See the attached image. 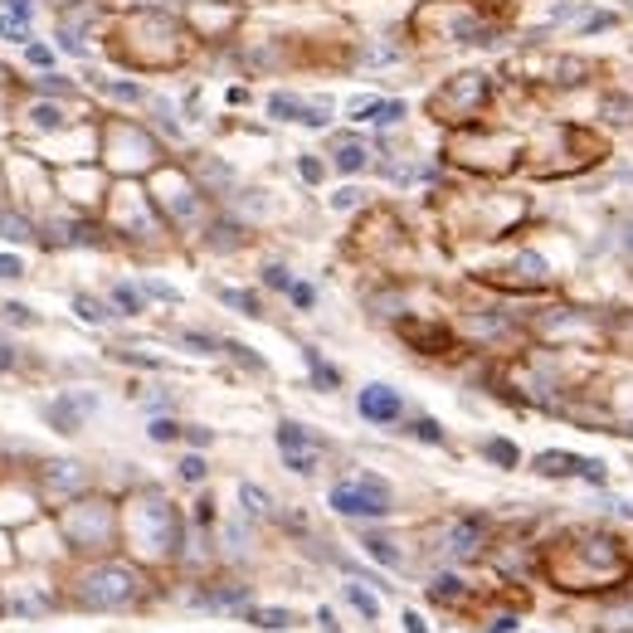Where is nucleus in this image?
Wrapping results in <instances>:
<instances>
[{
	"instance_id": "7c9ffc66",
	"label": "nucleus",
	"mask_w": 633,
	"mask_h": 633,
	"mask_svg": "<svg viewBox=\"0 0 633 633\" xmlns=\"http://www.w3.org/2000/svg\"><path fill=\"white\" fill-rule=\"evenodd\" d=\"M288 293H293V302H298V307H312V288H302V283H293Z\"/></svg>"
},
{
	"instance_id": "dca6fc26",
	"label": "nucleus",
	"mask_w": 633,
	"mask_h": 633,
	"mask_svg": "<svg viewBox=\"0 0 633 633\" xmlns=\"http://www.w3.org/2000/svg\"><path fill=\"white\" fill-rule=\"evenodd\" d=\"M478 522H463V527H453V550H473V541H478Z\"/></svg>"
},
{
	"instance_id": "f3484780",
	"label": "nucleus",
	"mask_w": 633,
	"mask_h": 633,
	"mask_svg": "<svg viewBox=\"0 0 633 633\" xmlns=\"http://www.w3.org/2000/svg\"><path fill=\"white\" fill-rule=\"evenodd\" d=\"M0 34H5V39H29V25H25L20 15H0Z\"/></svg>"
},
{
	"instance_id": "f257e3e1",
	"label": "nucleus",
	"mask_w": 633,
	"mask_h": 633,
	"mask_svg": "<svg viewBox=\"0 0 633 633\" xmlns=\"http://www.w3.org/2000/svg\"><path fill=\"white\" fill-rule=\"evenodd\" d=\"M331 507L341 517H390V487L380 478H356V482H336L331 487Z\"/></svg>"
},
{
	"instance_id": "2f4dec72",
	"label": "nucleus",
	"mask_w": 633,
	"mask_h": 633,
	"mask_svg": "<svg viewBox=\"0 0 633 633\" xmlns=\"http://www.w3.org/2000/svg\"><path fill=\"white\" fill-rule=\"evenodd\" d=\"M34 122H39V127H54L59 112H54V107H34Z\"/></svg>"
},
{
	"instance_id": "412c9836",
	"label": "nucleus",
	"mask_w": 633,
	"mask_h": 633,
	"mask_svg": "<svg viewBox=\"0 0 633 633\" xmlns=\"http://www.w3.org/2000/svg\"><path fill=\"white\" fill-rule=\"evenodd\" d=\"M181 478H186V482H200V478H205V458H195V453H190V458L181 463Z\"/></svg>"
},
{
	"instance_id": "c756f323",
	"label": "nucleus",
	"mask_w": 633,
	"mask_h": 633,
	"mask_svg": "<svg viewBox=\"0 0 633 633\" xmlns=\"http://www.w3.org/2000/svg\"><path fill=\"white\" fill-rule=\"evenodd\" d=\"M146 293L161 298V302H176V288H166V283H146Z\"/></svg>"
},
{
	"instance_id": "9b49d317",
	"label": "nucleus",
	"mask_w": 633,
	"mask_h": 633,
	"mask_svg": "<svg viewBox=\"0 0 633 633\" xmlns=\"http://www.w3.org/2000/svg\"><path fill=\"white\" fill-rule=\"evenodd\" d=\"M74 307H78V316H83V321H98V326H103L107 316H112L103 302H98V298H74Z\"/></svg>"
},
{
	"instance_id": "aec40b11",
	"label": "nucleus",
	"mask_w": 633,
	"mask_h": 633,
	"mask_svg": "<svg viewBox=\"0 0 633 633\" xmlns=\"http://www.w3.org/2000/svg\"><path fill=\"white\" fill-rule=\"evenodd\" d=\"M307 361H312L316 385H336V370H331V366H321V356H316V351H307Z\"/></svg>"
},
{
	"instance_id": "423d86ee",
	"label": "nucleus",
	"mask_w": 633,
	"mask_h": 633,
	"mask_svg": "<svg viewBox=\"0 0 633 633\" xmlns=\"http://www.w3.org/2000/svg\"><path fill=\"white\" fill-rule=\"evenodd\" d=\"M83 410H93V395H78V400H64V405H54V410H49V419L64 424V429H74Z\"/></svg>"
},
{
	"instance_id": "c9c22d12",
	"label": "nucleus",
	"mask_w": 633,
	"mask_h": 633,
	"mask_svg": "<svg viewBox=\"0 0 633 633\" xmlns=\"http://www.w3.org/2000/svg\"><path fill=\"white\" fill-rule=\"evenodd\" d=\"M517 629V619H497V624H492V633H512Z\"/></svg>"
},
{
	"instance_id": "cd10ccee",
	"label": "nucleus",
	"mask_w": 633,
	"mask_h": 633,
	"mask_svg": "<svg viewBox=\"0 0 633 633\" xmlns=\"http://www.w3.org/2000/svg\"><path fill=\"white\" fill-rule=\"evenodd\" d=\"M356 200H361V190H351V186H346V190H336V210H351Z\"/></svg>"
},
{
	"instance_id": "20e7f679",
	"label": "nucleus",
	"mask_w": 633,
	"mask_h": 633,
	"mask_svg": "<svg viewBox=\"0 0 633 633\" xmlns=\"http://www.w3.org/2000/svg\"><path fill=\"white\" fill-rule=\"evenodd\" d=\"M356 405H361V415H366V419H375V424L400 419V395H395L390 385H366Z\"/></svg>"
},
{
	"instance_id": "7ed1b4c3",
	"label": "nucleus",
	"mask_w": 633,
	"mask_h": 633,
	"mask_svg": "<svg viewBox=\"0 0 633 633\" xmlns=\"http://www.w3.org/2000/svg\"><path fill=\"white\" fill-rule=\"evenodd\" d=\"M83 594H88V604H122L132 594V575L127 570H98Z\"/></svg>"
},
{
	"instance_id": "473e14b6",
	"label": "nucleus",
	"mask_w": 633,
	"mask_h": 633,
	"mask_svg": "<svg viewBox=\"0 0 633 633\" xmlns=\"http://www.w3.org/2000/svg\"><path fill=\"white\" fill-rule=\"evenodd\" d=\"M405 633H429V629H424L419 614H405Z\"/></svg>"
},
{
	"instance_id": "4468645a",
	"label": "nucleus",
	"mask_w": 633,
	"mask_h": 633,
	"mask_svg": "<svg viewBox=\"0 0 633 633\" xmlns=\"http://www.w3.org/2000/svg\"><path fill=\"white\" fill-rule=\"evenodd\" d=\"M487 458H497L502 468H517V448H512L507 438H492V443H487Z\"/></svg>"
},
{
	"instance_id": "5701e85b",
	"label": "nucleus",
	"mask_w": 633,
	"mask_h": 633,
	"mask_svg": "<svg viewBox=\"0 0 633 633\" xmlns=\"http://www.w3.org/2000/svg\"><path fill=\"white\" fill-rule=\"evenodd\" d=\"M453 594H458V580L453 575H438L433 580V599H453Z\"/></svg>"
},
{
	"instance_id": "bb28decb",
	"label": "nucleus",
	"mask_w": 633,
	"mask_h": 633,
	"mask_svg": "<svg viewBox=\"0 0 633 633\" xmlns=\"http://www.w3.org/2000/svg\"><path fill=\"white\" fill-rule=\"evenodd\" d=\"M29 64H39V69H44V64H54V54H49L44 44H29Z\"/></svg>"
},
{
	"instance_id": "4be33fe9",
	"label": "nucleus",
	"mask_w": 633,
	"mask_h": 633,
	"mask_svg": "<svg viewBox=\"0 0 633 633\" xmlns=\"http://www.w3.org/2000/svg\"><path fill=\"white\" fill-rule=\"evenodd\" d=\"M415 433H419L424 443H443V429H438L433 419H415Z\"/></svg>"
},
{
	"instance_id": "6ab92c4d",
	"label": "nucleus",
	"mask_w": 633,
	"mask_h": 633,
	"mask_svg": "<svg viewBox=\"0 0 633 633\" xmlns=\"http://www.w3.org/2000/svg\"><path fill=\"white\" fill-rule=\"evenodd\" d=\"M151 438H156V443H171V438H181V424L156 419V424H151Z\"/></svg>"
},
{
	"instance_id": "72a5a7b5",
	"label": "nucleus",
	"mask_w": 633,
	"mask_h": 633,
	"mask_svg": "<svg viewBox=\"0 0 633 633\" xmlns=\"http://www.w3.org/2000/svg\"><path fill=\"white\" fill-rule=\"evenodd\" d=\"M10 10H15L20 20H29V0H10Z\"/></svg>"
},
{
	"instance_id": "a211bd4d",
	"label": "nucleus",
	"mask_w": 633,
	"mask_h": 633,
	"mask_svg": "<svg viewBox=\"0 0 633 633\" xmlns=\"http://www.w3.org/2000/svg\"><path fill=\"white\" fill-rule=\"evenodd\" d=\"M112 298H117V307H122V312H141V293H137V288H127V283H122Z\"/></svg>"
},
{
	"instance_id": "f03ea898",
	"label": "nucleus",
	"mask_w": 633,
	"mask_h": 633,
	"mask_svg": "<svg viewBox=\"0 0 633 633\" xmlns=\"http://www.w3.org/2000/svg\"><path fill=\"white\" fill-rule=\"evenodd\" d=\"M278 448H283V458H288L293 473H312L316 468V443L307 438L302 424H278Z\"/></svg>"
},
{
	"instance_id": "0eeeda50",
	"label": "nucleus",
	"mask_w": 633,
	"mask_h": 633,
	"mask_svg": "<svg viewBox=\"0 0 633 633\" xmlns=\"http://www.w3.org/2000/svg\"><path fill=\"white\" fill-rule=\"evenodd\" d=\"M336 166H341V171H361V166H366V146L341 141V146H336Z\"/></svg>"
},
{
	"instance_id": "9d476101",
	"label": "nucleus",
	"mask_w": 633,
	"mask_h": 633,
	"mask_svg": "<svg viewBox=\"0 0 633 633\" xmlns=\"http://www.w3.org/2000/svg\"><path fill=\"white\" fill-rule=\"evenodd\" d=\"M249 619H253V624H263V629H288V624H293V614H288V609H249Z\"/></svg>"
},
{
	"instance_id": "a878e982",
	"label": "nucleus",
	"mask_w": 633,
	"mask_h": 633,
	"mask_svg": "<svg viewBox=\"0 0 633 633\" xmlns=\"http://www.w3.org/2000/svg\"><path fill=\"white\" fill-rule=\"evenodd\" d=\"M20 273H25V263L15 253H0V278H20Z\"/></svg>"
},
{
	"instance_id": "6e6552de",
	"label": "nucleus",
	"mask_w": 633,
	"mask_h": 633,
	"mask_svg": "<svg viewBox=\"0 0 633 633\" xmlns=\"http://www.w3.org/2000/svg\"><path fill=\"white\" fill-rule=\"evenodd\" d=\"M366 550H370V555H375L380 565H400V550H395V545H390L385 536H366Z\"/></svg>"
},
{
	"instance_id": "b1692460",
	"label": "nucleus",
	"mask_w": 633,
	"mask_h": 633,
	"mask_svg": "<svg viewBox=\"0 0 633 633\" xmlns=\"http://www.w3.org/2000/svg\"><path fill=\"white\" fill-rule=\"evenodd\" d=\"M5 316H10V321H20V326H34V312H29V307H20V302H5Z\"/></svg>"
},
{
	"instance_id": "f704fd0d",
	"label": "nucleus",
	"mask_w": 633,
	"mask_h": 633,
	"mask_svg": "<svg viewBox=\"0 0 633 633\" xmlns=\"http://www.w3.org/2000/svg\"><path fill=\"white\" fill-rule=\"evenodd\" d=\"M10 366H15V351H10V346H0V370H10Z\"/></svg>"
},
{
	"instance_id": "f8f14e48",
	"label": "nucleus",
	"mask_w": 633,
	"mask_h": 633,
	"mask_svg": "<svg viewBox=\"0 0 633 633\" xmlns=\"http://www.w3.org/2000/svg\"><path fill=\"white\" fill-rule=\"evenodd\" d=\"M98 88H107L112 98H122V103H141V88L137 83H112V78H98Z\"/></svg>"
},
{
	"instance_id": "2eb2a0df",
	"label": "nucleus",
	"mask_w": 633,
	"mask_h": 633,
	"mask_svg": "<svg viewBox=\"0 0 633 633\" xmlns=\"http://www.w3.org/2000/svg\"><path fill=\"white\" fill-rule=\"evenodd\" d=\"M0 239H15V244H20V239H29V224H25L20 214H5V219H0Z\"/></svg>"
},
{
	"instance_id": "ddd939ff",
	"label": "nucleus",
	"mask_w": 633,
	"mask_h": 633,
	"mask_svg": "<svg viewBox=\"0 0 633 633\" xmlns=\"http://www.w3.org/2000/svg\"><path fill=\"white\" fill-rule=\"evenodd\" d=\"M219 298H224L229 307H239V312L258 316V298H249V293H234V288H219Z\"/></svg>"
},
{
	"instance_id": "1a4fd4ad",
	"label": "nucleus",
	"mask_w": 633,
	"mask_h": 633,
	"mask_svg": "<svg viewBox=\"0 0 633 633\" xmlns=\"http://www.w3.org/2000/svg\"><path fill=\"white\" fill-rule=\"evenodd\" d=\"M346 599H351V604H356V609L366 614V619H380V599H370V594H366L361 585H346Z\"/></svg>"
},
{
	"instance_id": "393cba45",
	"label": "nucleus",
	"mask_w": 633,
	"mask_h": 633,
	"mask_svg": "<svg viewBox=\"0 0 633 633\" xmlns=\"http://www.w3.org/2000/svg\"><path fill=\"white\" fill-rule=\"evenodd\" d=\"M239 497H244V507H249V512H263V492H258V487H249V482H244V487H239Z\"/></svg>"
},
{
	"instance_id": "c85d7f7f",
	"label": "nucleus",
	"mask_w": 633,
	"mask_h": 633,
	"mask_svg": "<svg viewBox=\"0 0 633 633\" xmlns=\"http://www.w3.org/2000/svg\"><path fill=\"white\" fill-rule=\"evenodd\" d=\"M263 278H268V288H293V278H288V273H283V268H268V273H263Z\"/></svg>"
},
{
	"instance_id": "39448f33",
	"label": "nucleus",
	"mask_w": 633,
	"mask_h": 633,
	"mask_svg": "<svg viewBox=\"0 0 633 633\" xmlns=\"http://www.w3.org/2000/svg\"><path fill=\"white\" fill-rule=\"evenodd\" d=\"M356 117L385 127V122H400V117H405V103H356Z\"/></svg>"
}]
</instances>
